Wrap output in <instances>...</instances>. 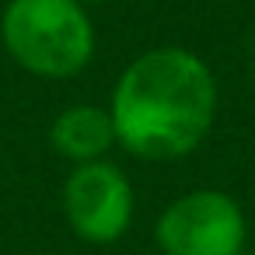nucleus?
I'll return each instance as SVG.
<instances>
[{"instance_id": "423d86ee", "label": "nucleus", "mask_w": 255, "mask_h": 255, "mask_svg": "<svg viewBox=\"0 0 255 255\" xmlns=\"http://www.w3.org/2000/svg\"><path fill=\"white\" fill-rule=\"evenodd\" d=\"M81 4H109V0H81Z\"/></svg>"}, {"instance_id": "7ed1b4c3", "label": "nucleus", "mask_w": 255, "mask_h": 255, "mask_svg": "<svg viewBox=\"0 0 255 255\" xmlns=\"http://www.w3.org/2000/svg\"><path fill=\"white\" fill-rule=\"evenodd\" d=\"M154 238L164 255H241L248 224L227 192L196 189L164 206Z\"/></svg>"}, {"instance_id": "39448f33", "label": "nucleus", "mask_w": 255, "mask_h": 255, "mask_svg": "<svg viewBox=\"0 0 255 255\" xmlns=\"http://www.w3.org/2000/svg\"><path fill=\"white\" fill-rule=\"evenodd\" d=\"M49 147L70 164L102 161L116 147V126H112L109 109H102V105H67L49 126Z\"/></svg>"}, {"instance_id": "f257e3e1", "label": "nucleus", "mask_w": 255, "mask_h": 255, "mask_svg": "<svg viewBox=\"0 0 255 255\" xmlns=\"http://www.w3.org/2000/svg\"><path fill=\"white\" fill-rule=\"evenodd\" d=\"M217 112V81L210 67L178 46L136 56L116 81L112 126L116 143L143 161H175L192 154Z\"/></svg>"}, {"instance_id": "20e7f679", "label": "nucleus", "mask_w": 255, "mask_h": 255, "mask_svg": "<svg viewBox=\"0 0 255 255\" xmlns=\"http://www.w3.org/2000/svg\"><path fill=\"white\" fill-rule=\"evenodd\" d=\"M133 185L112 161L74 164L63 182V217L70 231L88 245H112L133 224Z\"/></svg>"}, {"instance_id": "f03ea898", "label": "nucleus", "mask_w": 255, "mask_h": 255, "mask_svg": "<svg viewBox=\"0 0 255 255\" xmlns=\"http://www.w3.org/2000/svg\"><path fill=\"white\" fill-rule=\"evenodd\" d=\"M7 56L32 77H77L95 56V25L81 0H7L0 14Z\"/></svg>"}]
</instances>
